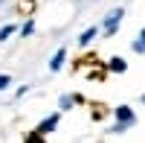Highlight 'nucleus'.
<instances>
[{"instance_id": "f257e3e1", "label": "nucleus", "mask_w": 145, "mask_h": 143, "mask_svg": "<svg viewBox=\"0 0 145 143\" xmlns=\"http://www.w3.org/2000/svg\"><path fill=\"white\" fill-rule=\"evenodd\" d=\"M116 120H119L116 132H125V126H131V123H134V111H131L128 105H119V108H116Z\"/></svg>"}, {"instance_id": "f03ea898", "label": "nucleus", "mask_w": 145, "mask_h": 143, "mask_svg": "<svg viewBox=\"0 0 145 143\" xmlns=\"http://www.w3.org/2000/svg\"><path fill=\"white\" fill-rule=\"evenodd\" d=\"M122 18H125V9H113L110 15H107V21H105V32H107V35H113L116 26L122 23Z\"/></svg>"}, {"instance_id": "7ed1b4c3", "label": "nucleus", "mask_w": 145, "mask_h": 143, "mask_svg": "<svg viewBox=\"0 0 145 143\" xmlns=\"http://www.w3.org/2000/svg\"><path fill=\"white\" fill-rule=\"evenodd\" d=\"M55 126H58V114H50L46 120H41V126H38V134H41V137H44V134H50Z\"/></svg>"}, {"instance_id": "20e7f679", "label": "nucleus", "mask_w": 145, "mask_h": 143, "mask_svg": "<svg viewBox=\"0 0 145 143\" xmlns=\"http://www.w3.org/2000/svg\"><path fill=\"white\" fill-rule=\"evenodd\" d=\"M64 58H67V50H58V53L52 56V62H50V70H61V64H64Z\"/></svg>"}, {"instance_id": "39448f33", "label": "nucleus", "mask_w": 145, "mask_h": 143, "mask_svg": "<svg viewBox=\"0 0 145 143\" xmlns=\"http://www.w3.org/2000/svg\"><path fill=\"white\" fill-rule=\"evenodd\" d=\"M96 35H99V29H96V26H90V29H84V32H81V38H78V41H81V44H90Z\"/></svg>"}, {"instance_id": "423d86ee", "label": "nucleus", "mask_w": 145, "mask_h": 143, "mask_svg": "<svg viewBox=\"0 0 145 143\" xmlns=\"http://www.w3.org/2000/svg\"><path fill=\"white\" fill-rule=\"evenodd\" d=\"M125 62H122V58H113V62H110V70H113V73H125Z\"/></svg>"}, {"instance_id": "0eeeda50", "label": "nucleus", "mask_w": 145, "mask_h": 143, "mask_svg": "<svg viewBox=\"0 0 145 143\" xmlns=\"http://www.w3.org/2000/svg\"><path fill=\"white\" fill-rule=\"evenodd\" d=\"M134 50H137V53H145V29L139 32V38H137V44H134Z\"/></svg>"}, {"instance_id": "6e6552de", "label": "nucleus", "mask_w": 145, "mask_h": 143, "mask_svg": "<svg viewBox=\"0 0 145 143\" xmlns=\"http://www.w3.org/2000/svg\"><path fill=\"white\" fill-rule=\"evenodd\" d=\"M12 32H15V26H3V29H0V41H6Z\"/></svg>"}, {"instance_id": "1a4fd4ad", "label": "nucleus", "mask_w": 145, "mask_h": 143, "mask_svg": "<svg viewBox=\"0 0 145 143\" xmlns=\"http://www.w3.org/2000/svg\"><path fill=\"white\" fill-rule=\"evenodd\" d=\"M26 143H44V140H41V134H38V132H35V134H29V137H26Z\"/></svg>"}, {"instance_id": "9d476101", "label": "nucleus", "mask_w": 145, "mask_h": 143, "mask_svg": "<svg viewBox=\"0 0 145 143\" xmlns=\"http://www.w3.org/2000/svg\"><path fill=\"white\" fill-rule=\"evenodd\" d=\"M9 82H12V79H9L6 73H3V76H0V91H3V88H9Z\"/></svg>"}, {"instance_id": "9b49d317", "label": "nucleus", "mask_w": 145, "mask_h": 143, "mask_svg": "<svg viewBox=\"0 0 145 143\" xmlns=\"http://www.w3.org/2000/svg\"><path fill=\"white\" fill-rule=\"evenodd\" d=\"M142 102H145V97H142Z\"/></svg>"}]
</instances>
